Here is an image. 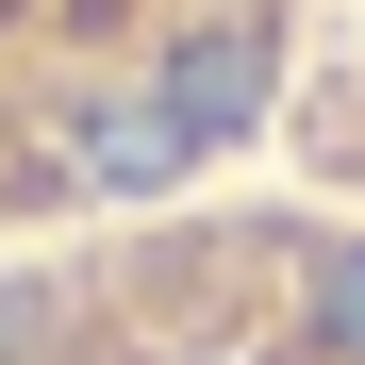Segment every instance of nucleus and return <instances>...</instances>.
I'll return each instance as SVG.
<instances>
[{
    "label": "nucleus",
    "mask_w": 365,
    "mask_h": 365,
    "mask_svg": "<svg viewBox=\"0 0 365 365\" xmlns=\"http://www.w3.org/2000/svg\"><path fill=\"white\" fill-rule=\"evenodd\" d=\"M299 0H0V232L150 216L266 133Z\"/></svg>",
    "instance_id": "nucleus-1"
},
{
    "label": "nucleus",
    "mask_w": 365,
    "mask_h": 365,
    "mask_svg": "<svg viewBox=\"0 0 365 365\" xmlns=\"http://www.w3.org/2000/svg\"><path fill=\"white\" fill-rule=\"evenodd\" d=\"M0 365H365V216L150 200L0 266Z\"/></svg>",
    "instance_id": "nucleus-2"
}]
</instances>
